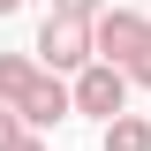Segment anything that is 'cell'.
<instances>
[{
    "label": "cell",
    "instance_id": "obj_10",
    "mask_svg": "<svg viewBox=\"0 0 151 151\" xmlns=\"http://www.w3.org/2000/svg\"><path fill=\"white\" fill-rule=\"evenodd\" d=\"M15 129H23V121H15V106H0V144H8Z\"/></svg>",
    "mask_w": 151,
    "mask_h": 151
},
{
    "label": "cell",
    "instance_id": "obj_2",
    "mask_svg": "<svg viewBox=\"0 0 151 151\" xmlns=\"http://www.w3.org/2000/svg\"><path fill=\"white\" fill-rule=\"evenodd\" d=\"M68 106L91 113V121H113V113L129 106V76L113 68V60H83V68H76V83H68Z\"/></svg>",
    "mask_w": 151,
    "mask_h": 151
},
{
    "label": "cell",
    "instance_id": "obj_7",
    "mask_svg": "<svg viewBox=\"0 0 151 151\" xmlns=\"http://www.w3.org/2000/svg\"><path fill=\"white\" fill-rule=\"evenodd\" d=\"M121 76H129V83H144V91H151V38H144V45H136L129 60H121Z\"/></svg>",
    "mask_w": 151,
    "mask_h": 151
},
{
    "label": "cell",
    "instance_id": "obj_11",
    "mask_svg": "<svg viewBox=\"0 0 151 151\" xmlns=\"http://www.w3.org/2000/svg\"><path fill=\"white\" fill-rule=\"evenodd\" d=\"M15 8H23V0H0V15H15Z\"/></svg>",
    "mask_w": 151,
    "mask_h": 151
},
{
    "label": "cell",
    "instance_id": "obj_8",
    "mask_svg": "<svg viewBox=\"0 0 151 151\" xmlns=\"http://www.w3.org/2000/svg\"><path fill=\"white\" fill-rule=\"evenodd\" d=\"M0 151H45V144H38V129H15V136H8Z\"/></svg>",
    "mask_w": 151,
    "mask_h": 151
},
{
    "label": "cell",
    "instance_id": "obj_1",
    "mask_svg": "<svg viewBox=\"0 0 151 151\" xmlns=\"http://www.w3.org/2000/svg\"><path fill=\"white\" fill-rule=\"evenodd\" d=\"M30 53H38V68L76 76L83 60H98V53H91V15H60V8H53V15L38 23V45H30Z\"/></svg>",
    "mask_w": 151,
    "mask_h": 151
},
{
    "label": "cell",
    "instance_id": "obj_4",
    "mask_svg": "<svg viewBox=\"0 0 151 151\" xmlns=\"http://www.w3.org/2000/svg\"><path fill=\"white\" fill-rule=\"evenodd\" d=\"M68 113H76V106H68V83H60L53 68H38L30 91L15 98V121H23V129H53V121H68Z\"/></svg>",
    "mask_w": 151,
    "mask_h": 151
},
{
    "label": "cell",
    "instance_id": "obj_3",
    "mask_svg": "<svg viewBox=\"0 0 151 151\" xmlns=\"http://www.w3.org/2000/svg\"><path fill=\"white\" fill-rule=\"evenodd\" d=\"M144 38H151V15H136V8H98V15H91V53L113 60V68H121Z\"/></svg>",
    "mask_w": 151,
    "mask_h": 151
},
{
    "label": "cell",
    "instance_id": "obj_5",
    "mask_svg": "<svg viewBox=\"0 0 151 151\" xmlns=\"http://www.w3.org/2000/svg\"><path fill=\"white\" fill-rule=\"evenodd\" d=\"M106 151H151V121H144V113H129V106H121V113L106 121Z\"/></svg>",
    "mask_w": 151,
    "mask_h": 151
},
{
    "label": "cell",
    "instance_id": "obj_6",
    "mask_svg": "<svg viewBox=\"0 0 151 151\" xmlns=\"http://www.w3.org/2000/svg\"><path fill=\"white\" fill-rule=\"evenodd\" d=\"M30 76H38L30 53H0V106H15V98L30 91Z\"/></svg>",
    "mask_w": 151,
    "mask_h": 151
},
{
    "label": "cell",
    "instance_id": "obj_9",
    "mask_svg": "<svg viewBox=\"0 0 151 151\" xmlns=\"http://www.w3.org/2000/svg\"><path fill=\"white\" fill-rule=\"evenodd\" d=\"M60 15H98V8H106V0H53Z\"/></svg>",
    "mask_w": 151,
    "mask_h": 151
}]
</instances>
